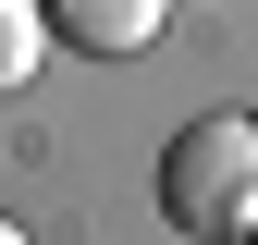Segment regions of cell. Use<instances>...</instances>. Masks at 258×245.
Segmentation results:
<instances>
[{"mask_svg": "<svg viewBox=\"0 0 258 245\" xmlns=\"http://www.w3.org/2000/svg\"><path fill=\"white\" fill-rule=\"evenodd\" d=\"M49 61V0H0V98Z\"/></svg>", "mask_w": 258, "mask_h": 245, "instance_id": "3957f363", "label": "cell"}, {"mask_svg": "<svg viewBox=\"0 0 258 245\" xmlns=\"http://www.w3.org/2000/svg\"><path fill=\"white\" fill-rule=\"evenodd\" d=\"M160 25H172V0H49V37H61V49H99V61L148 49Z\"/></svg>", "mask_w": 258, "mask_h": 245, "instance_id": "7a4b0ae2", "label": "cell"}, {"mask_svg": "<svg viewBox=\"0 0 258 245\" xmlns=\"http://www.w3.org/2000/svg\"><path fill=\"white\" fill-rule=\"evenodd\" d=\"M160 221L172 233H258V110H209L160 147Z\"/></svg>", "mask_w": 258, "mask_h": 245, "instance_id": "6da1fadb", "label": "cell"}, {"mask_svg": "<svg viewBox=\"0 0 258 245\" xmlns=\"http://www.w3.org/2000/svg\"><path fill=\"white\" fill-rule=\"evenodd\" d=\"M13 233H25V221H0V245H13Z\"/></svg>", "mask_w": 258, "mask_h": 245, "instance_id": "277c9868", "label": "cell"}]
</instances>
